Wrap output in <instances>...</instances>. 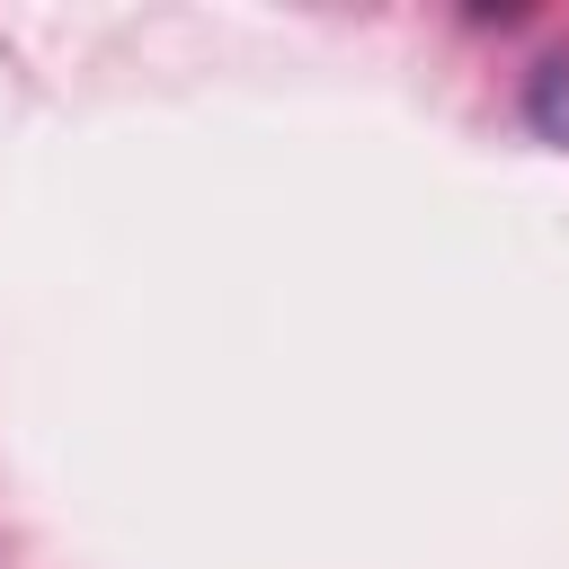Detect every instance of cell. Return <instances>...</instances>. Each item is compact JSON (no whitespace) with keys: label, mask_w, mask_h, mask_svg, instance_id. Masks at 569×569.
Returning a JSON list of instances; mask_svg holds the SVG:
<instances>
[{"label":"cell","mask_w":569,"mask_h":569,"mask_svg":"<svg viewBox=\"0 0 569 569\" xmlns=\"http://www.w3.org/2000/svg\"><path fill=\"white\" fill-rule=\"evenodd\" d=\"M525 124L569 151V53H542V62L525 71Z\"/></svg>","instance_id":"cell-1"},{"label":"cell","mask_w":569,"mask_h":569,"mask_svg":"<svg viewBox=\"0 0 569 569\" xmlns=\"http://www.w3.org/2000/svg\"><path fill=\"white\" fill-rule=\"evenodd\" d=\"M471 18H480V27H516V18H525V0H471Z\"/></svg>","instance_id":"cell-2"}]
</instances>
